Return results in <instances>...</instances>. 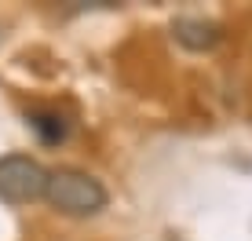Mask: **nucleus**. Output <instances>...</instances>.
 I'll list each match as a JSON object with an SVG mask.
<instances>
[{"instance_id":"f257e3e1","label":"nucleus","mask_w":252,"mask_h":241,"mask_svg":"<svg viewBox=\"0 0 252 241\" xmlns=\"http://www.w3.org/2000/svg\"><path fill=\"white\" fill-rule=\"evenodd\" d=\"M44 201L55 212H63V216L88 219V216H99V212L110 205V194H106V186H102L95 176H88V172H81V168H55L51 179H48Z\"/></svg>"},{"instance_id":"f03ea898","label":"nucleus","mask_w":252,"mask_h":241,"mask_svg":"<svg viewBox=\"0 0 252 241\" xmlns=\"http://www.w3.org/2000/svg\"><path fill=\"white\" fill-rule=\"evenodd\" d=\"M51 172L30 153H4L0 157V201L30 205L48 194Z\"/></svg>"},{"instance_id":"7ed1b4c3","label":"nucleus","mask_w":252,"mask_h":241,"mask_svg":"<svg viewBox=\"0 0 252 241\" xmlns=\"http://www.w3.org/2000/svg\"><path fill=\"white\" fill-rule=\"evenodd\" d=\"M172 37H176V44H183L187 51H212L223 40V33H220V26H216L212 19L179 15V19L172 22Z\"/></svg>"},{"instance_id":"20e7f679","label":"nucleus","mask_w":252,"mask_h":241,"mask_svg":"<svg viewBox=\"0 0 252 241\" xmlns=\"http://www.w3.org/2000/svg\"><path fill=\"white\" fill-rule=\"evenodd\" d=\"M26 124L48 146H59V143L69 139V120L59 114V110H30V114H26Z\"/></svg>"}]
</instances>
